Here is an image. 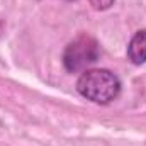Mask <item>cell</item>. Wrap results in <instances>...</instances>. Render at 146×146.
<instances>
[{
    "mask_svg": "<svg viewBox=\"0 0 146 146\" xmlns=\"http://www.w3.org/2000/svg\"><path fill=\"white\" fill-rule=\"evenodd\" d=\"M76 90L87 100L106 106L121 94V80L109 70H85L76 82Z\"/></svg>",
    "mask_w": 146,
    "mask_h": 146,
    "instance_id": "obj_1",
    "label": "cell"
},
{
    "mask_svg": "<svg viewBox=\"0 0 146 146\" xmlns=\"http://www.w3.org/2000/svg\"><path fill=\"white\" fill-rule=\"evenodd\" d=\"M99 56H100L99 42L88 34H80L66 46L63 53V65L66 72L76 73L94 65L99 60Z\"/></svg>",
    "mask_w": 146,
    "mask_h": 146,
    "instance_id": "obj_2",
    "label": "cell"
},
{
    "mask_svg": "<svg viewBox=\"0 0 146 146\" xmlns=\"http://www.w3.org/2000/svg\"><path fill=\"white\" fill-rule=\"evenodd\" d=\"M127 60L133 65L146 63V29L138 31L127 44Z\"/></svg>",
    "mask_w": 146,
    "mask_h": 146,
    "instance_id": "obj_3",
    "label": "cell"
},
{
    "mask_svg": "<svg viewBox=\"0 0 146 146\" xmlns=\"http://www.w3.org/2000/svg\"><path fill=\"white\" fill-rule=\"evenodd\" d=\"M88 2H90V5L95 10H107V9H110L114 5L115 0H88Z\"/></svg>",
    "mask_w": 146,
    "mask_h": 146,
    "instance_id": "obj_4",
    "label": "cell"
}]
</instances>
